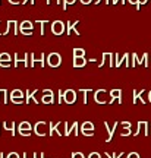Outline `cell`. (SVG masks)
Wrapping results in <instances>:
<instances>
[{
    "instance_id": "cell-1",
    "label": "cell",
    "mask_w": 151,
    "mask_h": 158,
    "mask_svg": "<svg viewBox=\"0 0 151 158\" xmlns=\"http://www.w3.org/2000/svg\"><path fill=\"white\" fill-rule=\"evenodd\" d=\"M109 97H110V92H107L106 89H98L94 92V101L97 104H109L110 102Z\"/></svg>"
},
{
    "instance_id": "cell-2",
    "label": "cell",
    "mask_w": 151,
    "mask_h": 158,
    "mask_svg": "<svg viewBox=\"0 0 151 158\" xmlns=\"http://www.w3.org/2000/svg\"><path fill=\"white\" fill-rule=\"evenodd\" d=\"M45 62L50 68H59L62 64V56L59 53H50L45 56Z\"/></svg>"
},
{
    "instance_id": "cell-3",
    "label": "cell",
    "mask_w": 151,
    "mask_h": 158,
    "mask_svg": "<svg viewBox=\"0 0 151 158\" xmlns=\"http://www.w3.org/2000/svg\"><path fill=\"white\" fill-rule=\"evenodd\" d=\"M129 59H131V54H129V53H125L122 57L119 56V54H114V66H116V68H120L122 64H125L126 68H131Z\"/></svg>"
},
{
    "instance_id": "cell-4",
    "label": "cell",
    "mask_w": 151,
    "mask_h": 158,
    "mask_svg": "<svg viewBox=\"0 0 151 158\" xmlns=\"http://www.w3.org/2000/svg\"><path fill=\"white\" fill-rule=\"evenodd\" d=\"M148 54L147 53H144L142 56H138V54H135V53H132V68H135V66H138V64H144V66H148Z\"/></svg>"
},
{
    "instance_id": "cell-5",
    "label": "cell",
    "mask_w": 151,
    "mask_h": 158,
    "mask_svg": "<svg viewBox=\"0 0 151 158\" xmlns=\"http://www.w3.org/2000/svg\"><path fill=\"white\" fill-rule=\"evenodd\" d=\"M29 59H31V68H43L45 63V54H40V56H35V54H29Z\"/></svg>"
},
{
    "instance_id": "cell-6",
    "label": "cell",
    "mask_w": 151,
    "mask_h": 158,
    "mask_svg": "<svg viewBox=\"0 0 151 158\" xmlns=\"http://www.w3.org/2000/svg\"><path fill=\"white\" fill-rule=\"evenodd\" d=\"M51 32L54 35H62L66 32V25L62 22V21H54L51 23Z\"/></svg>"
},
{
    "instance_id": "cell-7",
    "label": "cell",
    "mask_w": 151,
    "mask_h": 158,
    "mask_svg": "<svg viewBox=\"0 0 151 158\" xmlns=\"http://www.w3.org/2000/svg\"><path fill=\"white\" fill-rule=\"evenodd\" d=\"M63 101L66 104H75L76 102V91L73 89L63 91Z\"/></svg>"
},
{
    "instance_id": "cell-8",
    "label": "cell",
    "mask_w": 151,
    "mask_h": 158,
    "mask_svg": "<svg viewBox=\"0 0 151 158\" xmlns=\"http://www.w3.org/2000/svg\"><path fill=\"white\" fill-rule=\"evenodd\" d=\"M34 132H35V135H38V136H45L47 135V123H45L44 120L37 122V123L34 124Z\"/></svg>"
},
{
    "instance_id": "cell-9",
    "label": "cell",
    "mask_w": 151,
    "mask_h": 158,
    "mask_svg": "<svg viewBox=\"0 0 151 158\" xmlns=\"http://www.w3.org/2000/svg\"><path fill=\"white\" fill-rule=\"evenodd\" d=\"M34 126H31V123L29 122H22V123L18 126V130H19V133L22 136H27L28 138L29 135H31V130H32Z\"/></svg>"
},
{
    "instance_id": "cell-10",
    "label": "cell",
    "mask_w": 151,
    "mask_h": 158,
    "mask_svg": "<svg viewBox=\"0 0 151 158\" xmlns=\"http://www.w3.org/2000/svg\"><path fill=\"white\" fill-rule=\"evenodd\" d=\"M19 29H21V34H24V35H32V23H31V21L21 22Z\"/></svg>"
},
{
    "instance_id": "cell-11",
    "label": "cell",
    "mask_w": 151,
    "mask_h": 158,
    "mask_svg": "<svg viewBox=\"0 0 151 158\" xmlns=\"http://www.w3.org/2000/svg\"><path fill=\"white\" fill-rule=\"evenodd\" d=\"M43 104H53L54 102V94L51 89H44L43 91V98H41Z\"/></svg>"
},
{
    "instance_id": "cell-12",
    "label": "cell",
    "mask_w": 151,
    "mask_h": 158,
    "mask_svg": "<svg viewBox=\"0 0 151 158\" xmlns=\"http://www.w3.org/2000/svg\"><path fill=\"white\" fill-rule=\"evenodd\" d=\"M78 127H79V124H78V122H73L72 124H67L66 122H65V136H69L71 133H75V135H78Z\"/></svg>"
},
{
    "instance_id": "cell-13",
    "label": "cell",
    "mask_w": 151,
    "mask_h": 158,
    "mask_svg": "<svg viewBox=\"0 0 151 158\" xmlns=\"http://www.w3.org/2000/svg\"><path fill=\"white\" fill-rule=\"evenodd\" d=\"M138 101H141L142 104H145V95H144V91H132V102L136 104Z\"/></svg>"
},
{
    "instance_id": "cell-14",
    "label": "cell",
    "mask_w": 151,
    "mask_h": 158,
    "mask_svg": "<svg viewBox=\"0 0 151 158\" xmlns=\"http://www.w3.org/2000/svg\"><path fill=\"white\" fill-rule=\"evenodd\" d=\"M104 126H106L107 133H109V136L106 138V142H110V141H112V138H113V133H114V130H116V127L119 126V123H118V122H114V123L110 126V124L107 123V122H104Z\"/></svg>"
},
{
    "instance_id": "cell-15",
    "label": "cell",
    "mask_w": 151,
    "mask_h": 158,
    "mask_svg": "<svg viewBox=\"0 0 151 158\" xmlns=\"http://www.w3.org/2000/svg\"><path fill=\"white\" fill-rule=\"evenodd\" d=\"M11 60L12 57L9 53H2L0 54V66L2 68H11Z\"/></svg>"
},
{
    "instance_id": "cell-16",
    "label": "cell",
    "mask_w": 151,
    "mask_h": 158,
    "mask_svg": "<svg viewBox=\"0 0 151 158\" xmlns=\"http://www.w3.org/2000/svg\"><path fill=\"white\" fill-rule=\"evenodd\" d=\"M28 59L29 54H15V68L19 66V63H24L25 68L28 66Z\"/></svg>"
},
{
    "instance_id": "cell-17",
    "label": "cell",
    "mask_w": 151,
    "mask_h": 158,
    "mask_svg": "<svg viewBox=\"0 0 151 158\" xmlns=\"http://www.w3.org/2000/svg\"><path fill=\"white\" fill-rule=\"evenodd\" d=\"M78 22L79 21H69V22H67V27H66V34H76V35H79L81 34V32H79V31H76V28H75V27H76V25H78Z\"/></svg>"
},
{
    "instance_id": "cell-18",
    "label": "cell",
    "mask_w": 151,
    "mask_h": 158,
    "mask_svg": "<svg viewBox=\"0 0 151 158\" xmlns=\"http://www.w3.org/2000/svg\"><path fill=\"white\" fill-rule=\"evenodd\" d=\"M114 100H118L119 102H122V91L120 89H112L110 91V102H109V104H112Z\"/></svg>"
},
{
    "instance_id": "cell-19",
    "label": "cell",
    "mask_w": 151,
    "mask_h": 158,
    "mask_svg": "<svg viewBox=\"0 0 151 158\" xmlns=\"http://www.w3.org/2000/svg\"><path fill=\"white\" fill-rule=\"evenodd\" d=\"M24 98H25V95H24V92L21 89H13L11 92V100H12V102L16 101V100H24Z\"/></svg>"
},
{
    "instance_id": "cell-20",
    "label": "cell",
    "mask_w": 151,
    "mask_h": 158,
    "mask_svg": "<svg viewBox=\"0 0 151 158\" xmlns=\"http://www.w3.org/2000/svg\"><path fill=\"white\" fill-rule=\"evenodd\" d=\"M85 64H87L85 57H73V66L75 68H84Z\"/></svg>"
},
{
    "instance_id": "cell-21",
    "label": "cell",
    "mask_w": 151,
    "mask_h": 158,
    "mask_svg": "<svg viewBox=\"0 0 151 158\" xmlns=\"http://www.w3.org/2000/svg\"><path fill=\"white\" fill-rule=\"evenodd\" d=\"M12 28H18V22H16V21H7V22H6V29H5V32H3V35L9 34Z\"/></svg>"
},
{
    "instance_id": "cell-22",
    "label": "cell",
    "mask_w": 151,
    "mask_h": 158,
    "mask_svg": "<svg viewBox=\"0 0 151 158\" xmlns=\"http://www.w3.org/2000/svg\"><path fill=\"white\" fill-rule=\"evenodd\" d=\"M3 129L11 130L12 135L15 136V123H9V122H3Z\"/></svg>"
},
{
    "instance_id": "cell-23",
    "label": "cell",
    "mask_w": 151,
    "mask_h": 158,
    "mask_svg": "<svg viewBox=\"0 0 151 158\" xmlns=\"http://www.w3.org/2000/svg\"><path fill=\"white\" fill-rule=\"evenodd\" d=\"M79 127H81V130H94V124L91 122H84Z\"/></svg>"
},
{
    "instance_id": "cell-24",
    "label": "cell",
    "mask_w": 151,
    "mask_h": 158,
    "mask_svg": "<svg viewBox=\"0 0 151 158\" xmlns=\"http://www.w3.org/2000/svg\"><path fill=\"white\" fill-rule=\"evenodd\" d=\"M73 57H85L84 48H73Z\"/></svg>"
},
{
    "instance_id": "cell-25",
    "label": "cell",
    "mask_w": 151,
    "mask_h": 158,
    "mask_svg": "<svg viewBox=\"0 0 151 158\" xmlns=\"http://www.w3.org/2000/svg\"><path fill=\"white\" fill-rule=\"evenodd\" d=\"M49 22V21H37V23H40V34L44 35V28H45V23Z\"/></svg>"
},
{
    "instance_id": "cell-26",
    "label": "cell",
    "mask_w": 151,
    "mask_h": 158,
    "mask_svg": "<svg viewBox=\"0 0 151 158\" xmlns=\"http://www.w3.org/2000/svg\"><path fill=\"white\" fill-rule=\"evenodd\" d=\"M0 100H3V102H7V91L0 89Z\"/></svg>"
},
{
    "instance_id": "cell-27",
    "label": "cell",
    "mask_w": 151,
    "mask_h": 158,
    "mask_svg": "<svg viewBox=\"0 0 151 158\" xmlns=\"http://www.w3.org/2000/svg\"><path fill=\"white\" fill-rule=\"evenodd\" d=\"M109 54H110V53H103V54H101L103 60H101V63L98 64V68H103V66H104V63H106V62H107V59H109Z\"/></svg>"
},
{
    "instance_id": "cell-28",
    "label": "cell",
    "mask_w": 151,
    "mask_h": 158,
    "mask_svg": "<svg viewBox=\"0 0 151 158\" xmlns=\"http://www.w3.org/2000/svg\"><path fill=\"white\" fill-rule=\"evenodd\" d=\"M144 127V122H138V126H136V132L134 133V136H138L141 133V130Z\"/></svg>"
},
{
    "instance_id": "cell-29",
    "label": "cell",
    "mask_w": 151,
    "mask_h": 158,
    "mask_svg": "<svg viewBox=\"0 0 151 158\" xmlns=\"http://www.w3.org/2000/svg\"><path fill=\"white\" fill-rule=\"evenodd\" d=\"M91 89H81V92H82V95H84V104H87L88 102V92H90Z\"/></svg>"
},
{
    "instance_id": "cell-30",
    "label": "cell",
    "mask_w": 151,
    "mask_h": 158,
    "mask_svg": "<svg viewBox=\"0 0 151 158\" xmlns=\"http://www.w3.org/2000/svg\"><path fill=\"white\" fill-rule=\"evenodd\" d=\"M81 133L84 136H88V138H91V136L94 135V130H81Z\"/></svg>"
},
{
    "instance_id": "cell-31",
    "label": "cell",
    "mask_w": 151,
    "mask_h": 158,
    "mask_svg": "<svg viewBox=\"0 0 151 158\" xmlns=\"http://www.w3.org/2000/svg\"><path fill=\"white\" fill-rule=\"evenodd\" d=\"M113 59H114V54H112V53H110V54H109V66H110V68H113V66H114Z\"/></svg>"
},
{
    "instance_id": "cell-32",
    "label": "cell",
    "mask_w": 151,
    "mask_h": 158,
    "mask_svg": "<svg viewBox=\"0 0 151 158\" xmlns=\"http://www.w3.org/2000/svg\"><path fill=\"white\" fill-rule=\"evenodd\" d=\"M76 0H63V9H66L67 5H73Z\"/></svg>"
},
{
    "instance_id": "cell-33",
    "label": "cell",
    "mask_w": 151,
    "mask_h": 158,
    "mask_svg": "<svg viewBox=\"0 0 151 158\" xmlns=\"http://www.w3.org/2000/svg\"><path fill=\"white\" fill-rule=\"evenodd\" d=\"M120 126H122V129H131V126H132V124L129 123V122H122Z\"/></svg>"
},
{
    "instance_id": "cell-34",
    "label": "cell",
    "mask_w": 151,
    "mask_h": 158,
    "mask_svg": "<svg viewBox=\"0 0 151 158\" xmlns=\"http://www.w3.org/2000/svg\"><path fill=\"white\" fill-rule=\"evenodd\" d=\"M71 158H85V157L82 152H73L72 155H71Z\"/></svg>"
},
{
    "instance_id": "cell-35",
    "label": "cell",
    "mask_w": 151,
    "mask_h": 158,
    "mask_svg": "<svg viewBox=\"0 0 151 158\" xmlns=\"http://www.w3.org/2000/svg\"><path fill=\"white\" fill-rule=\"evenodd\" d=\"M131 135V129H123L120 132V136H129Z\"/></svg>"
},
{
    "instance_id": "cell-36",
    "label": "cell",
    "mask_w": 151,
    "mask_h": 158,
    "mask_svg": "<svg viewBox=\"0 0 151 158\" xmlns=\"http://www.w3.org/2000/svg\"><path fill=\"white\" fill-rule=\"evenodd\" d=\"M128 158H141V157L138 152H131V154H128Z\"/></svg>"
},
{
    "instance_id": "cell-37",
    "label": "cell",
    "mask_w": 151,
    "mask_h": 158,
    "mask_svg": "<svg viewBox=\"0 0 151 158\" xmlns=\"http://www.w3.org/2000/svg\"><path fill=\"white\" fill-rule=\"evenodd\" d=\"M88 158H101V155L98 152H91L90 155H88Z\"/></svg>"
},
{
    "instance_id": "cell-38",
    "label": "cell",
    "mask_w": 151,
    "mask_h": 158,
    "mask_svg": "<svg viewBox=\"0 0 151 158\" xmlns=\"http://www.w3.org/2000/svg\"><path fill=\"white\" fill-rule=\"evenodd\" d=\"M7 158H21V157H19V154L18 152H11L9 155H7Z\"/></svg>"
},
{
    "instance_id": "cell-39",
    "label": "cell",
    "mask_w": 151,
    "mask_h": 158,
    "mask_svg": "<svg viewBox=\"0 0 151 158\" xmlns=\"http://www.w3.org/2000/svg\"><path fill=\"white\" fill-rule=\"evenodd\" d=\"M148 124L150 123H147V122H144V135H148Z\"/></svg>"
},
{
    "instance_id": "cell-40",
    "label": "cell",
    "mask_w": 151,
    "mask_h": 158,
    "mask_svg": "<svg viewBox=\"0 0 151 158\" xmlns=\"http://www.w3.org/2000/svg\"><path fill=\"white\" fill-rule=\"evenodd\" d=\"M129 3H131V5H135L136 6V9H140V6H138V0H128Z\"/></svg>"
},
{
    "instance_id": "cell-41",
    "label": "cell",
    "mask_w": 151,
    "mask_h": 158,
    "mask_svg": "<svg viewBox=\"0 0 151 158\" xmlns=\"http://www.w3.org/2000/svg\"><path fill=\"white\" fill-rule=\"evenodd\" d=\"M62 100H63V92L59 91V102H60V104H62Z\"/></svg>"
},
{
    "instance_id": "cell-42",
    "label": "cell",
    "mask_w": 151,
    "mask_h": 158,
    "mask_svg": "<svg viewBox=\"0 0 151 158\" xmlns=\"http://www.w3.org/2000/svg\"><path fill=\"white\" fill-rule=\"evenodd\" d=\"M24 158H37V154L34 152V154H32V157H28V155H27V152H25V154H24Z\"/></svg>"
},
{
    "instance_id": "cell-43",
    "label": "cell",
    "mask_w": 151,
    "mask_h": 158,
    "mask_svg": "<svg viewBox=\"0 0 151 158\" xmlns=\"http://www.w3.org/2000/svg\"><path fill=\"white\" fill-rule=\"evenodd\" d=\"M91 2H93V0H81V3H82V5H90Z\"/></svg>"
},
{
    "instance_id": "cell-44",
    "label": "cell",
    "mask_w": 151,
    "mask_h": 158,
    "mask_svg": "<svg viewBox=\"0 0 151 158\" xmlns=\"http://www.w3.org/2000/svg\"><path fill=\"white\" fill-rule=\"evenodd\" d=\"M9 2H11L12 5H19V3H21L19 0H9Z\"/></svg>"
},
{
    "instance_id": "cell-45",
    "label": "cell",
    "mask_w": 151,
    "mask_h": 158,
    "mask_svg": "<svg viewBox=\"0 0 151 158\" xmlns=\"http://www.w3.org/2000/svg\"><path fill=\"white\" fill-rule=\"evenodd\" d=\"M147 3V0H138V6H141V5H145Z\"/></svg>"
},
{
    "instance_id": "cell-46",
    "label": "cell",
    "mask_w": 151,
    "mask_h": 158,
    "mask_svg": "<svg viewBox=\"0 0 151 158\" xmlns=\"http://www.w3.org/2000/svg\"><path fill=\"white\" fill-rule=\"evenodd\" d=\"M28 2H31V3H34V0H28ZM27 3V0H22V5H25Z\"/></svg>"
},
{
    "instance_id": "cell-47",
    "label": "cell",
    "mask_w": 151,
    "mask_h": 158,
    "mask_svg": "<svg viewBox=\"0 0 151 158\" xmlns=\"http://www.w3.org/2000/svg\"><path fill=\"white\" fill-rule=\"evenodd\" d=\"M148 100H150V102H151V91L148 92Z\"/></svg>"
},
{
    "instance_id": "cell-48",
    "label": "cell",
    "mask_w": 151,
    "mask_h": 158,
    "mask_svg": "<svg viewBox=\"0 0 151 158\" xmlns=\"http://www.w3.org/2000/svg\"><path fill=\"white\" fill-rule=\"evenodd\" d=\"M118 3V0H113V5H116Z\"/></svg>"
},
{
    "instance_id": "cell-49",
    "label": "cell",
    "mask_w": 151,
    "mask_h": 158,
    "mask_svg": "<svg viewBox=\"0 0 151 158\" xmlns=\"http://www.w3.org/2000/svg\"><path fill=\"white\" fill-rule=\"evenodd\" d=\"M40 157H41V158H44V154H41V155H40Z\"/></svg>"
},
{
    "instance_id": "cell-50",
    "label": "cell",
    "mask_w": 151,
    "mask_h": 158,
    "mask_svg": "<svg viewBox=\"0 0 151 158\" xmlns=\"http://www.w3.org/2000/svg\"><path fill=\"white\" fill-rule=\"evenodd\" d=\"M0 158H3V154H2V152H0Z\"/></svg>"
},
{
    "instance_id": "cell-51",
    "label": "cell",
    "mask_w": 151,
    "mask_h": 158,
    "mask_svg": "<svg viewBox=\"0 0 151 158\" xmlns=\"http://www.w3.org/2000/svg\"><path fill=\"white\" fill-rule=\"evenodd\" d=\"M120 2H122V3H125V0H120Z\"/></svg>"
},
{
    "instance_id": "cell-52",
    "label": "cell",
    "mask_w": 151,
    "mask_h": 158,
    "mask_svg": "<svg viewBox=\"0 0 151 158\" xmlns=\"http://www.w3.org/2000/svg\"><path fill=\"white\" fill-rule=\"evenodd\" d=\"M0 126H2V124H0Z\"/></svg>"
}]
</instances>
